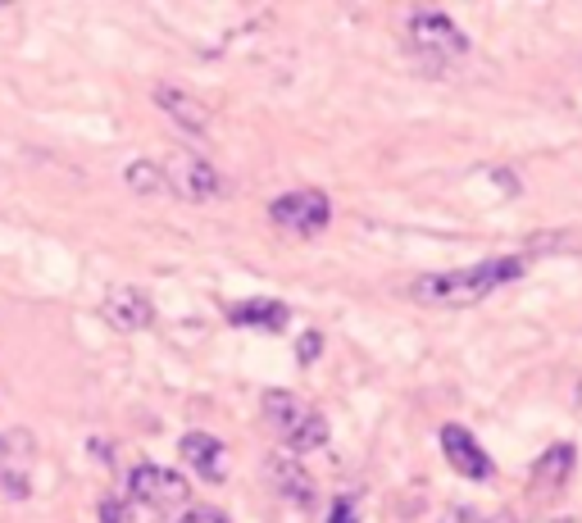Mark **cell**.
Masks as SVG:
<instances>
[{
	"label": "cell",
	"mask_w": 582,
	"mask_h": 523,
	"mask_svg": "<svg viewBox=\"0 0 582 523\" xmlns=\"http://www.w3.org/2000/svg\"><path fill=\"white\" fill-rule=\"evenodd\" d=\"M164 182L182 200H214L218 191H224V178H218L196 151H173L164 160Z\"/></svg>",
	"instance_id": "52a82bcc"
},
{
	"label": "cell",
	"mask_w": 582,
	"mask_h": 523,
	"mask_svg": "<svg viewBox=\"0 0 582 523\" xmlns=\"http://www.w3.org/2000/svg\"><path fill=\"white\" fill-rule=\"evenodd\" d=\"M410 41H414V50H423V55L436 59V64L469 50L464 32H460L446 14H436V10H414V14H410Z\"/></svg>",
	"instance_id": "5b68a950"
},
{
	"label": "cell",
	"mask_w": 582,
	"mask_h": 523,
	"mask_svg": "<svg viewBox=\"0 0 582 523\" xmlns=\"http://www.w3.org/2000/svg\"><path fill=\"white\" fill-rule=\"evenodd\" d=\"M436 523H487L478 510H469V505H451L442 519H436Z\"/></svg>",
	"instance_id": "d6986e66"
},
{
	"label": "cell",
	"mask_w": 582,
	"mask_h": 523,
	"mask_svg": "<svg viewBox=\"0 0 582 523\" xmlns=\"http://www.w3.org/2000/svg\"><path fill=\"white\" fill-rule=\"evenodd\" d=\"M442 451H446V460H451V469L460 474V478H473V483H487L496 469H491V456L478 446V437L469 432V428H460V423H446L442 428Z\"/></svg>",
	"instance_id": "ba28073f"
},
{
	"label": "cell",
	"mask_w": 582,
	"mask_h": 523,
	"mask_svg": "<svg viewBox=\"0 0 582 523\" xmlns=\"http://www.w3.org/2000/svg\"><path fill=\"white\" fill-rule=\"evenodd\" d=\"M328 523H359V505L350 496H337L332 510H328Z\"/></svg>",
	"instance_id": "2e32d148"
},
{
	"label": "cell",
	"mask_w": 582,
	"mask_h": 523,
	"mask_svg": "<svg viewBox=\"0 0 582 523\" xmlns=\"http://www.w3.org/2000/svg\"><path fill=\"white\" fill-rule=\"evenodd\" d=\"M101 315H105L110 328H119V332H141V328H151V319H155L151 301H146V291H137V287H114V291L105 296Z\"/></svg>",
	"instance_id": "30bf717a"
},
{
	"label": "cell",
	"mask_w": 582,
	"mask_h": 523,
	"mask_svg": "<svg viewBox=\"0 0 582 523\" xmlns=\"http://www.w3.org/2000/svg\"><path fill=\"white\" fill-rule=\"evenodd\" d=\"M319 350H323V332H301V346H296V355H301V364H314L319 359Z\"/></svg>",
	"instance_id": "e0dca14e"
},
{
	"label": "cell",
	"mask_w": 582,
	"mask_h": 523,
	"mask_svg": "<svg viewBox=\"0 0 582 523\" xmlns=\"http://www.w3.org/2000/svg\"><path fill=\"white\" fill-rule=\"evenodd\" d=\"M228 319H233L237 328L282 332L291 315H287V306H282V301H242V306H233V310H228Z\"/></svg>",
	"instance_id": "4fadbf2b"
},
{
	"label": "cell",
	"mask_w": 582,
	"mask_h": 523,
	"mask_svg": "<svg viewBox=\"0 0 582 523\" xmlns=\"http://www.w3.org/2000/svg\"><path fill=\"white\" fill-rule=\"evenodd\" d=\"M101 523H132V514H128V505L123 501H101Z\"/></svg>",
	"instance_id": "ac0fdd59"
},
{
	"label": "cell",
	"mask_w": 582,
	"mask_h": 523,
	"mask_svg": "<svg viewBox=\"0 0 582 523\" xmlns=\"http://www.w3.org/2000/svg\"><path fill=\"white\" fill-rule=\"evenodd\" d=\"M573 474V446H551V451L533 465V492H555Z\"/></svg>",
	"instance_id": "5bb4252c"
},
{
	"label": "cell",
	"mask_w": 582,
	"mask_h": 523,
	"mask_svg": "<svg viewBox=\"0 0 582 523\" xmlns=\"http://www.w3.org/2000/svg\"><path fill=\"white\" fill-rule=\"evenodd\" d=\"M528 260L524 255H491L473 269H451V273H423L410 282V296L419 306H478L505 282L524 278Z\"/></svg>",
	"instance_id": "6da1fadb"
},
{
	"label": "cell",
	"mask_w": 582,
	"mask_h": 523,
	"mask_svg": "<svg viewBox=\"0 0 582 523\" xmlns=\"http://www.w3.org/2000/svg\"><path fill=\"white\" fill-rule=\"evenodd\" d=\"M32 460H37V446L28 428H5L0 432V492L23 501L32 492Z\"/></svg>",
	"instance_id": "277c9868"
},
{
	"label": "cell",
	"mask_w": 582,
	"mask_h": 523,
	"mask_svg": "<svg viewBox=\"0 0 582 523\" xmlns=\"http://www.w3.org/2000/svg\"><path fill=\"white\" fill-rule=\"evenodd\" d=\"M264 469H269L273 492H278L287 505H296V510H314V505H319V487H314V478H310L296 460H291L287 451L269 456V460H264Z\"/></svg>",
	"instance_id": "9c48e42d"
},
{
	"label": "cell",
	"mask_w": 582,
	"mask_h": 523,
	"mask_svg": "<svg viewBox=\"0 0 582 523\" xmlns=\"http://www.w3.org/2000/svg\"><path fill=\"white\" fill-rule=\"evenodd\" d=\"M578 405H582V383H578Z\"/></svg>",
	"instance_id": "44dd1931"
},
{
	"label": "cell",
	"mask_w": 582,
	"mask_h": 523,
	"mask_svg": "<svg viewBox=\"0 0 582 523\" xmlns=\"http://www.w3.org/2000/svg\"><path fill=\"white\" fill-rule=\"evenodd\" d=\"M128 496L141 501V505H155V510H173V505H187L191 487L182 474L173 469H160V465H137L128 474Z\"/></svg>",
	"instance_id": "8992f818"
},
{
	"label": "cell",
	"mask_w": 582,
	"mask_h": 523,
	"mask_svg": "<svg viewBox=\"0 0 582 523\" xmlns=\"http://www.w3.org/2000/svg\"><path fill=\"white\" fill-rule=\"evenodd\" d=\"M128 187L137 191V196H160L169 182H164V164H151V160H137V164H128Z\"/></svg>",
	"instance_id": "9a60e30c"
},
{
	"label": "cell",
	"mask_w": 582,
	"mask_h": 523,
	"mask_svg": "<svg viewBox=\"0 0 582 523\" xmlns=\"http://www.w3.org/2000/svg\"><path fill=\"white\" fill-rule=\"evenodd\" d=\"M182 523H228L224 514H218V510H209V505H200V510H191Z\"/></svg>",
	"instance_id": "ffe728a7"
},
{
	"label": "cell",
	"mask_w": 582,
	"mask_h": 523,
	"mask_svg": "<svg viewBox=\"0 0 582 523\" xmlns=\"http://www.w3.org/2000/svg\"><path fill=\"white\" fill-rule=\"evenodd\" d=\"M264 414L269 423L278 428L282 446L291 456H305V451H319V446H328V419L305 405L301 396H291V392H269L264 396Z\"/></svg>",
	"instance_id": "7a4b0ae2"
},
{
	"label": "cell",
	"mask_w": 582,
	"mask_h": 523,
	"mask_svg": "<svg viewBox=\"0 0 582 523\" xmlns=\"http://www.w3.org/2000/svg\"><path fill=\"white\" fill-rule=\"evenodd\" d=\"M155 105H160L178 128H187V132H205V128H209L205 101H196V96L182 92V87H155Z\"/></svg>",
	"instance_id": "7c38bea8"
},
{
	"label": "cell",
	"mask_w": 582,
	"mask_h": 523,
	"mask_svg": "<svg viewBox=\"0 0 582 523\" xmlns=\"http://www.w3.org/2000/svg\"><path fill=\"white\" fill-rule=\"evenodd\" d=\"M178 451H182V465L191 469V474H200L205 483H224L228 474H224V441L218 437H209V432H187L182 441H178Z\"/></svg>",
	"instance_id": "8fae6325"
},
{
	"label": "cell",
	"mask_w": 582,
	"mask_h": 523,
	"mask_svg": "<svg viewBox=\"0 0 582 523\" xmlns=\"http://www.w3.org/2000/svg\"><path fill=\"white\" fill-rule=\"evenodd\" d=\"M269 218L278 223L282 233H296V237H314L332 223V205L323 191L314 187H296V191H282L273 205H269Z\"/></svg>",
	"instance_id": "3957f363"
}]
</instances>
